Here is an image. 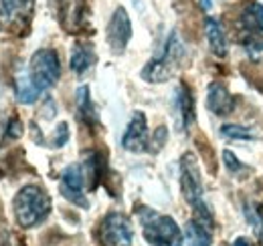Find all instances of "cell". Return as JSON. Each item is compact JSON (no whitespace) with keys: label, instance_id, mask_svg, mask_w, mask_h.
I'll use <instances>...</instances> for the list:
<instances>
[{"label":"cell","instance_id":"603a6c76","mask_svg":"<svg viewBox=\"0 0 263 246\" xmlns=\"http://www.w3.org/2000/svg\"><path fill=\"white\" fill-rule=\"evenodd\" d=\"M233 246H251V242H249L247 238H243V236H241V238H237V240L233 242Z\"/></svg>","mask_w":263,"mask_h":246},{"label":"cell","instance_id":"30bf717a","mask_svg":"<svg viewBox=\"0 0 263 246\" xmlns=\"http://www.w3.org/2000/svg\"><path fill=\"white\" fill-rule=\"evenodd\" d=\"M122 146L124 150L134 152V154H140V152H146L148 148V125H146V115L142 111H136V115L132 117L130 125L122 137Z\"/></svg>","mask_w":263,"mask_h":246},{"label":"cell","instance_id":"9a60e30c","mask_svg":"<svg viewBox=\"0 0 263 246\" xmlns=\"http://www.w3.org/2000/svg\"><path fill=\"white\" fill-rule=\"evenodd\" d=\"M184 238L189 246H211L213 244V236H211V230L198 222V220H189L186 226H184Z\"/></svg>","mask_w":263,"mask_h":246},{"label":"cell","instance_id":"44dd1931","mask_svg":"<svg viewBox=\"0 0 263 246\" xmlns=\"http://www.w3.org/2000/svg\"><path fill=\"white\" fill-rule=\"evenodd\" d=\"M69 139V127L67 123H61L57 129H55V135H53V146L55 148H63Z\"/></svg>","mask_w":263,"mask_h":246},{"label":"cell","instance_id":"3957f363","mask_svg":"<svg viewBox=\"0 0 263 246\" xmlns=\"http://www.w3.org/2000/svg\"><path fill=\"white\" fill-rule=\"evenodd\" d=\"M180 184H182V194L186 198V202L195 208V214L198 222H202L204 226L213 224V216L209 212L206 204L202 202V180H200V168L195 154H184L180 161Z\"/></svg>","mask_w":263,"mask_h":246},{"label":"cell","instance_id":"5bb4252c","mask_svg":"<svg viewBox=\"0 0 263 246\" xmlns=\"http://www.w3.org/2000/svg\"><path fill=\"white\" fill-rule=\"evenodd\" d=\"M204 34H206V40H209L211 51L217 57H225L227 55V38H225V32L221 29V25L215 18H206V23H204Z\"/></svg>","mask_w":263,"mask_h":246},{"label":"cell","instance_id":"7402d4cb","mask_svg":"<svg viewBox=\"0 0 263 246\" xmlns=\"http://www.w3.org/2000/svg\"><path fill=\"white\" fill-rule=\"evenodd\" d=\"M21 133H23V123L18 117H12L10 125H8V137H18Z\"/></svg>","mask_w":263,"mask_h":246},{"label":"cell","instance_id":"52a82bcc","mask_svg":"<svg viewBox=\"0 0 263 246\" xmlns=\"http://www.w3.org/2000/svg\"><path fill=\"white\" fill-rule=\"evenodd\" d=\"M34 0H0V25L6 31L23 32L33 14Z\"/></svg>","mask_w":263,"mask_h":246},{"label":"cell","instance_id":"9c48e42d","mask_svg":"<svg viewBox=\"0 0 263 246\" xmlns=\"http://www.w3.org/2000/svg\"><path fill=\"white\" fill-rule=\"evenodd\" d=\"M105 38H107V45L114 53H122L128 45V40L132 38V23L128 12L120 6L116 8L114 16L109 18V25H107V31H105Z\"/></svg>","mask_w":263,"mask_h":246},{"label":"cell","instance_id":"ac0fdd59","mask_svg":"<svg viewBox=\"0 0 263 246\" xmlns=\"http://www.w3.org/2000/svg\"><path fill=\"white\" fill-rule=\"evenodd\" d=\"M245 218H247V222L251 224L255 236H257L259 240H263V216L259 214V210H257L255 206H251V204H245Z\"/></svg>","mask_w":263,"mask_h":246},{"label":"cell","instance_id":"e0dca14e","mask_svg":"<svg viewBox=\"0 0 263 246\" xmlns=\"http://www.w3.org/2000/svg\"><path fill=\"white\" fill-rule=\"evenodd\" d=\"M241 23L247 31L263 32V4L261 2H251L241 14Z\"/></svg>","mask_w":263,"mask_h":246},{"label":"cell","instance_id":"8fae6325","mask_svg":"<svg viewBox=\"0 0 263 246\" xmlns=\"http://www.w3.org/2000/svg\"><path fill=\"white\" fill-rule=\"evenodd\" d=\"M206 107L215 113V115H229L235 109V99L227 91L225 85L221 83H211L209 91H206Z\"/></svg>","mask_w":263,"mask_h":246},{"label":"cell","instance_id":"277c9868","mask_svg":"<svg viewBox=\"0 0 263 246\" xmlns=\"http://www.w3.org/2000/svg\"><path fill=\"white\" fill-rule=\"evenodd\" d=\"M144 238L152 246H182V232L174 218L164 214H158L150 208L138 210Z\"/></svg>","mask_w":263,"mask_h":246},{"label":"cell","instance_id":"7c38bea8","mask_svg":"<svg viewBox=\"0 0 263 246\" xmlns=\"http://www.w3.org/2000/svg\"><path fill=\"white\" fill-rule=\"evenodd\" d=\"M96 63V51L91 45L87 43H75L73 45V51H71V69L81 75L85 73L87 69H91Z\"/></svg>","mask_w":263,"mask_h":246},{"label":"cell","instance_id":"ba28073f","mask_svg":"<svg viewBox=\"0 0 263 246\" xmlns=\"http://www.w3.org/2000/svg\"><path fill=\"white\" fill-rule=\"evenodd\" d=\"M83 188H85V172L81 166L73 163V166H67L61 174V180H59V190L63 194V198H67L71 204L75 206H81V208H87V198L83 194Z\"/></svg>","mask_w":263,"mask_h":246},{"label":"cell","instance_id":"cb8c5ba5","mask_svg":"<svg viewBox=\"0 0 263 246\" xmlns=\"http://www.w3.org/2000/svg\"><path fill=\"white\" fill-rule=\"evenodd\" d=\"M200 6H202V8H206V10H209V8H211V2H209V0H200Z\"/></svg>","mask_w":263,"mask_h":246},{"label":"cell","instance_id":"d6986e66","mask_svg":"<svg viewBox=\"0 0 263 246\" xmlns=\"http://www.w3.org/2000/svg\"><path fill=\"white\" fill-rule=\"evenodd\" d=\"M223 159H225V168L229 170L233 176H247V174L251 172L245 163H241L239 157H235V154H231L229 150L223 152Z\"/></svg>","mask_w":263,"mask_h":246},{"label":"cell","instance_id":"2e32d148","mask_svg":"<svg viewBox=\"0 0 263 246\" xmlns=\"http://www.w3.org/2000/svg\"><path fill=\"white\" fill-rule=\"evenodd\" d=\"M77 111H79V117L83 119L85 125H96L98 123V113H96V107L91 103V97H89V89L87 87H79L77 89Z\"/></svg>","mask_w":263,"mask_h":246},{"label":"cell","instance_id":"ffe728a7","mask_svg":"<svg viewBox=\"0 0 263 246\" xmlns=\"http://www.w3.org/2000/svg\"><path fill=\"white\" fill-rule=\"evenodd\" d=\"M221 133L229 139H255V133L247 127H241V125H223Z\"/></svg>","mask_w":263,"mask_h":246},{"label":"cell","instance_id":"8992f818","mask_svg":"<svg viewBox=\"0 0 263 246\" xmlns=\"http://www.w3.org/2000/svg\"><path fill=\"white\" fill-rule=\"evenodd\" d=\"M132 224L128 216L122 212H109L99 226V242L101 246H132Z\"/></svg>","mask_w":263,"mask_h":246},{"label":"cell","instance_id":"6da1fadb","mask_svg":"<svg viewBox=\"0 0 263 246\" xmlns=\"http://www.w3.org/2000/svg\"><path fill=\"white\" fill-rule=\"evenodd\" d=\"M61 77L59 55L53 49H41L33 55L29 69L16 75V99L25 105H31L39 95L51 89Z\"/></svg>","mask_w":263,"mask_h":246},{"label":"cell","instance_id":"4fadbf2b","mask_svg":"<svg viewBox=\"0 0 263 246\" xmlns=\"http://www.w3.org/2000/svg\"><path fill=\"white\" fill-rule=\"evenodd\" d=\"M176 111L180 117V125L184 129H189L195 121V101H193L189 87H184V85L178 87V91H176Z\"/></svg>","mask_w":263,"mask_h":246},{"label":"cell","instance_id":"5b68a950","mask_svg":"<svg viewBox=\"0 0 263 246\" xmlns=\"http://www.w3.org/2000/svg\"><path fill=\"white\" fill-rule=\"evenodd\" d=\"M182 55H184V47H182L178 34L172 32L168 36V40H166L162 53L144 67L142 77L146 81H150V83H164V81H168L174 75V71L178 69V65L182 61Z\"/></svg>","mask_w":263,"mask_h":246},{"label":"cell","instance_id":"7a4b0ae2","mask_svg":"<svg viewBox=\"0 0 263 246\" xmlns=\"http://www.w3.org/2000/svg\"><path fill=\"white\" fill-rule=\"evenodd\" d=\"M51 212V198L39 186H25L14 196V216L23 228L41 224Z\"/></svg>","mask_w":263,"mask_h":246}]
</instances>
